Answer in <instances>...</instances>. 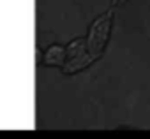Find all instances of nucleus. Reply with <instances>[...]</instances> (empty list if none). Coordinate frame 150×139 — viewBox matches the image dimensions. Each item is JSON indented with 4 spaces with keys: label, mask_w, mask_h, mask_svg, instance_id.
<instances>
[{
    "label": "nucleus",
    "mask_w": 150,
    "mask_h": 139,
    "mask_svg": "<svg viewBox=\"0 0 150 139\" xmlns=\"http://www.w3.org/2000/svg\"><path fill=\"white\" fill-rule=\"evenodd\" d=\"M110 32H111V13H104L94 21L87 37V48L94 60H97L103 55L106 42L110 39Z\"/></svg>",
    "instance_id": "f257e3e1"
},
{
    "label": "nucleus",
    "mask_w": 150,
    "mask_h": 139,
    "mask_svg": "<svg viewBox=\"0 0 150 139\" xmlns=\"http://www.w3.org/2000/svg\"><path fill=\"white\" fill-rule=\"evenodd\" d=\"M92 62H94V58L88 53L87 39L80 37V39H74L72 42L67 44V48H65V62H64L62 67H64L65 74H72V72L80 71V69H85Z\"/></svg>",
    "instance_id": "f03ea898"
},
{
    "label": "nucleus",
    "mask_w": 150,
    "mask_h": 139,
    "mask_svg": "<svg viewBox=\"0 0 150 139\" xmlns=\"http://www.w3.org/2000/svg\"><path fill=\"white\" fill-rule=\"evenodd\" d=\"M42 62L50 67H62L64 62H65V48L55 44V46H50L42 56Z\"/></svg>",
    "instance_id": "7ed1b4c3"
},
{
    "label": "nucleus",
    "mask_w": 150,
    "mask_h": 139,
    "mask_svg": "<svg viewBox=\"0 0 150 139\" xmlns=\"http://www.w3.org/2000/svg\"><path fill=\"white\" fill-rule=\"evenodd\" d=\"M42 62V56H41V51H39V48L35 49V63H41Z\"/></svg>",
    "instance_id": "20e7f679"
},
{
    "label": "nucleus",
    "mask_w": 150,
    "mask_h": 139,
    "mask_svg": "<svg viewBox=\"0 0 150 139\" xmlns=\"http://www.w3.org/2000/svg\"><path fill=\"white\" fill-rule=\"evenodd\" d=\"M111 2H113V6H122L125 0H111Z\"/></svg>",
    "instance_id": "39448f33"
}]
</instances>
